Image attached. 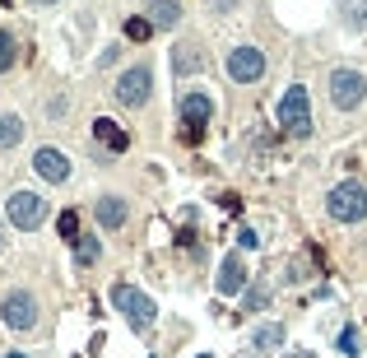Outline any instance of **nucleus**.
Here are the masks:
<instances>
[{
    "label": "nucleus",
    "instance_id": "nucleus-1",
    "mask_svg": "<svg viewBox=\"0 0 367 358\" xmlns=\"http://www.w3.org/2000/svg\"><path fill=\"white\" fill-rule=\"evenodd\" d=\"M112 302H117V312H126V321L135 330L153 326V298H144L135 284H117V289H112Z\"/></svg>",
    "mask_w": 367,
    "mask_h": 358
},
{
    "label": "nucleus",
    "instance_id": "nucleus-2",
    "mask_svg": "<svg viewBox=\"0 0 367 358\" xmlns=\"http://www.w3.org/2000/svg\"><path fill=\"white\" fill-rule=\"evenodd\" d=\"M0 321H5L10 330H33L37 326V298H33L28 289L5 293V302H0Z\"/></svg>",
    "mask_w": 367,
    "mask_h": 358
},
{
    "label": "nucleus",
    "instance_id": "nucleus-3",
    "mask_svg": "<svg viewBox=\"0 0 367 358\" xmlns=\"http://www.w3.org/2000/svg\"><path fill=\"white\" fill-rule=\"evenodd\" d=\"M279 121H284L289 135H307V130H311V103H307L302 84H293L289 94H284V103H279Z\"/></svg>",
    "mask_w": 367,
    "mask_h": 358
},
{
    "label": "nucleus",
    "instance_id": "nucleus-4",
    "mask_svg": "<svg viewBox=\"0 0 367 358\" xmlns=\"http://www.w3.org/2000/svg\"><path fill=\"white\" fill-rule=\"evenodd\" d=\"M363 214H367V191L358 187V182H344V187L330 191V219H339V223H358Z\"/></svg>",
    "mask_w": 367,
    "mask_h": 358
},
{
    "label": "nucleus",
    "instance_id": "nucleus-5",
    "mask_svg": "<svg viewBox=\"0 0 367 358\" xmlns=\"http://www.w3.org/2000/svg\"><path fill=\"white\" fill-rule=\"evenodd\" d=\"M363 98H367V79L358 75V70H335V75H330V103H335L339 112H353Z\"/></svg>",
    "mask_w": 367,
    "mask_h": 358
},
{
    "label": "nucleus",
    "instance_id": "nucleus-6",
    "mask_svg": "<svg viewBox=\"0 0 367 358\" xmlns=\"http://www.w3.org/2000/svg\"><path fill=\"white\" fill-rule=\"evenodd\" d=\"M42 219H46L42 196H33V191H15V196H10V223H15V228L33 233V228H42Z\"/></svg>",
    "mask_w": 367,
    "mask_h": 358
},
{
    "label": "nucleus",
    "instance_id": "nucleus-7",
    "mask_svg": "<svg viewBox=\"0 0 367 358\" xmlns=\"http://www.w3.org/2000/svg\"><path fill=\"white\" fill-rule=\"evenodd\" d=\"M149 89H153V70L149 65H130V70L117 79V103L139 108V103H149Z\"/></svg>",
    "mask_w": 367,
    "mask_h": 358
},
{
    "label": "nucleus",
    "instance_id": "nucleus-8",
    "mask_svg": "<svg viewBox=\"0 0 367 358\" xmlns=\"http://www.w3.org/2000/svg\"><path fill=\"white\" fill-rule=\"evenodd\" d=\"M265 75V51L256 47H237L228 51V79H237V84H251V79Z\"/></svg>",
    "mask_w": 367,
    "mask_h": 358
},
{
    "label": "nucleus",
    "instance_id": "nucleus-9",
    "mask_svg": "<svg viewBox=\"0 0 367 358\" xmlns=\"http://www.w3.org/2000/svg\"><path fill=\"white\" fill-rule=\"evenodd\" d=\"M33 172L46 177V182H65V177H70V163H65L61 149H37V154H33Z\"/></svg>",
    "mask_w": 367,
    "mask_h": 358
},
{
    "label": "nucleus",
    "instance_id": "nucleus-10",
    "mask_svg": "<svg viewBox=\"0 0 367 358\" xmlns=\"http://www.w3.org/2000/svg\"><path fill=\"white\" fill-rule=\"evenodd\" d=\"M246 289V265L242 256H223V265H219V293H242Z\"/></svg>",
    "mask_w": 367,
    "mask_h": 358
},
{
    "label": "nucleus",
    "instance_id": "nucleus-11",
    "mask_svg": "<svg viewBox=\"0 0 367 358\" xmlns=\"http://www.w3.org/2000/svg\"><path fill=\"white\" fill-rule=\"evenodd\" d=\"M93 135H98V144H103V149H112V154H121L126 144H130V135H126L117 121H108V117H103V121H93Z\"/></svg>",
    "mask_w": 367,
    "mask_h": 358
},
{
    "label": "nucleus",
    "instance_id": "nucleus-12",
    "mask_svg": "<svg viewBox=\"0 0 367 358\" xmlns=\"http://www.w3.org/2000/svg\"><path fill=\"white\" fill-rule=\"evenodd\" d=\"M126 214H130V210H126L121 196H103V201H98V223H103V228H121Z\"/></svg>",
    "mask_w": 367,
    "mask_h": 358
},
{
    "label": "nucleus",
    "instance_id": "nucleus-13",
    "mask_svg": "<svg viewBox=\"0 0 367 358\" xmlns=\"http://www.w3.org/2000/svg\"><path fill=\"white\" fill-rule=\"evenodd\" d=\"M182 121L186 126H205L210 121V98L205 94H186L182 98Z\"/></svg>",
    "mask_w": 367,
    "mask_h": 358
},
{
    "label": "nucleus",
    "instance_id": "nucleus-14",
    "mask_svg": "<svg viewBox=\"0 0 367 358\" xmlns=\"http://www.w3.org/2000/svg\"><path fill=\"white\" fill-rule=\"evenodd\" d=\"M251 344H256L260 354H270V349H279V344H284V326H279V321H265V326H256Z\"/></svg>",
    "mask_w": 367,
    "mask_h": 358
},
{
    "label": "nucleus",
    "instance_id": "nucleus-15",
    "mask_svg": "<svg viewBox=\"0 0 367 358\" xmlns=\"http://www.w3.org/2000/svg\"><path fill=\"white\" fill-rule=\"evenodd\" d=\"M177 19H182V10H177L172 0H153V10H149L153 28H177Z\"/></svg>",
    "mask_w": 367,
    "mask_h": 358
},
{
    "label": "nucleus",
    "instance_id": "nucleus-16",
    "mask_svg": "<svg viewBox=\"0 0 367 358\" xmlns=\"http://www.w3.org/2000/svg\"><path fill=\"white\" fill-rule=\"evenodd\" d=\"M19 140H24V121H19V117H0V154L15 149Z\"/></svg>",
    "mask_w": 367,
    "mask_h": 358
},
{
    "label": "nucleus",
    "instance_id": "nucleus-17",
    "mask_svg": "<svg viewBox=\"0 0 367 358\" xmlns=\"http://www.w3.org/2000/svg\"><path fill=\"white\" fill-rule=\"evenodd\" d=\"M339 354H344V358H358V354H363V335H358V326H344V330H339Z\"/></svg>",
    "mask_w": 367,
    "mask_h": 358
},
{
    "label": "nucleus",
    "instance_id": "nucleus-18",
    "mask_svg": "<svg viewBox=\"0 0 367 358\" xmlns=\"http://www.w3.org/2000/svg\"><path fill=\"white\" fill-rule=\"evenodd\" d=\"M15 56H19V42H15V33H0V75L15 65Z\"/></svg>",
    "mask_w": 367,
    "mask_h": 358
},
{
    "label": "nucleus",
    "instance_id": "nucleus-19",
    "mask_svg": "<svg viewBox=\"0 0 367 358\" xmlns=\"http://www.w3.org/2000/svg\"><path fill=\"white\" fill-rule=\"evenodd\" d=\"M56 228H61V237H70V242L84 237V233H79V214H75V210H65V214L56 219Z\"/></svg>",
    "mask_w": 367,
    "mask_h": 358
},
{
    "label": "nucleus",
    "instance_id": "nucleus-20",
    "mask_svg": "<svg viewBox=\"0 0 367 358\" xmlns=\"http://www.w3.org/2000/svg\"><path fill=\"white\" fill-rule=\"evenodd\" d=\"M265 302H270V284H251L246 289V312H260Z\"/></svg>",
    "mask_w": 367,
    "mask_h": 358
},
{
    "label": "nucleus",
    "instance_id": "nucleus-21",
    "mask_svg": "<svg viewBox=\"0 0 367 358\" xmlns=\"http://www.w3.org/2000/svg\"><path fill=\"white\" fill-rule=\"evenodd\" d=\"M149 33H153L149 19H126V37H130V42H144Z\"/></svg>",
    "mask_w": 367,
    "mask_h": 358
},
{
    "label": "nucleus",
    "instance_id": "nucleus-22",
    "mask_svg": "<svg viewBox=\"0 0 367 358\" xmlns=\"http://www.w3.org/2000/svg\"><path fill=\"white\" fill-rule=\"evenodd\" d=\"M75 256H79L84 265L98 261V242H93V237H79V242H75Z\"/></svg>",
    "mask_w": 367,
    "mask_h": 358
},
{
    "label": "nucleus",
    "instance_id": "nucleus-23",
    "mask_svg": "<svg viewBox=\"0 0 367 358\" xmlns=\"http://www.w3.org/2000/svg\"><path fill=\"white\" fill-rule=\"evenodd\" d=\"M182 140H186V144H200V140H205V126H186Z\"/></svg>",
    "mask_w": 367,
    "mask_h": 358
},
{
    "label": "nucleus",
    "instance_id": "nucleus-24",
    "mask_svg": "<svg viewBox=\"0 0 367 358\" xmlns=\"http://www.w3.org/2000/svg\"><path fill=\"white\" fill-rule=\"evenodd\" d=\"M219 205H223V214H242V201H237V196H219Z\"/></svg>",
    "mask_w": 367,
    "mask_h": 358
},
{
    "label": "nucleus",
    "instance_id": "nucleus-25",
    "mask_svg": "<svg viewBox=\"0 0 367 358\" xmlns=\"http://www.w3.org/2000/svg\"><path fill=\"white\" fill-rule=\"evenodd\" d=\"M237 242H242V247H260V237L251 233V228H242V233H237Z\"/></svg>",
    "mask_w": 367,
    "mask_h": 358
},
{
    "label": "nucleus",
    "instance_id": "nucleus-26",
    "mask_svg": "<svg viewBox=\"0 0 367 358\" xmlns=\"http://www.w3.org/2000/svg\"><path fill=\"white\" fill-rule=\"evenodd\" d=\"M289 358H316V354H307V349H302V354H289Z\"/></svg>",
    "mask_w": 367,
    "mask_h": 358
},
{
    "label": "nucleus",
    "instance_id": "nucleus-27",
    "mask_svg": "<svg viewBox=\"0 0 367 358\" xmlns=\"http://www.w3.org/2000/svg\"><path fill=\"white\" fill-rule=\"evenodd\" d=\"M0 251H5V223H0Z\"/></svg>",
    "mask_w": 367,
    "mask_h": 358
},
{
    "label": "nucleus",
    "instance_id": "nucleus-28",
    "mask_svg": "<svg viewBox=\"0 0 367 358\" xmlns=\"http://www.w3.org/2000/svg\"><path fill=\"white\" fill-rule=\"evenodd\" d=\"M33 5H51V0H33Z\"/></svg>",
    "mask_w": 367,
    "mask_h": 358
},
{
    "label": "nucleus",
    "instance_id": "nucleus-29",
    "mask_svg": "<svg viewBox=\"0 0 367 358\" xmlns=\"http://www.w3.org/2000/svg\"><path fill=\"white\" fill-rule=\"evenodd\" d=\"M10 358H24V354H10Z\"/></svg>",
    "mask_w": 367,
    "mask_h": 358
},
{
    "label": "nucleus",
    "instance_id": "nucleus-30",
    "mask_svg": "<svg viewBox=\"0 0 367 358\" xmlns=\"http://www.w3.org/2000/svg\"><path fill=\"white\" fill-rule=\"evenodd\" d=\"M0 5H10V0H0Z\"/></svg>",
    "mask_w": 367,
    "mask_h": 358
},
{
    "label": "nucleus",
    "instance_id": "nucleus-31",
    "mask_svg": "<svg viewBox=\"0 0 367 358\" xmlns=\"http://www.w3.org/2000/svg\"><path fill=\"white\" fill-rule=\"evenodd\" d=\"M200 358H210V354H200Z\"/></svg>",
    "mask_w": 367,
    "mask_h": 358
}]
</instances>
